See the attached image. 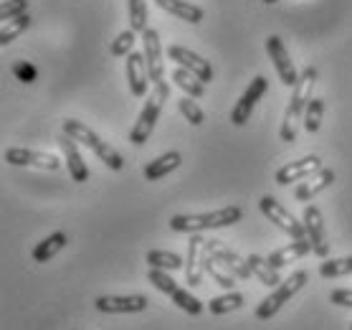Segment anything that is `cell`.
<instances>
[{
  "instance_id": "obj_1",
  "label": "cell",
  "mask_w": 352,
  "mask_h": 330,
  "mask_svg": "<svg viewBox=\"0 0 352 330\" xmlns=\"http://www.w3.org/2000/svg\"><path fill=\"white\" fill-rule=\"evenodd\" d=\"M314 84H317V69H314V66H307L305 72L299 74V81L294 84V89H292V99H289L284 120H281L279 137L284 143H296V125L305 122L307 105L312 102Z\"/></svg>"
},
{
  "instance_id": "obj_2",
  "label": "cell",
  "mask_w": 352,
  "mask_h": 330,
  "mask_svg": "<svg viewBox=\"0 0 352 330\" xmlns=\"http://www.w3.org/2000/svg\"><path fill=\"white\" fill-rule=\"evenodd\" d=\"M243 218L241 206H223L208 214H177L170 218V229L177 234H200L208 229H226Z\"/></svg>"
},
{
  "instance_id": "obj_3",
  "label": "cell",
  "mask_w": 352,
  "mask_h": 330,
  "mask_svg": "<svg viewBox=\"0 0 352 330\" xmlns=\"http://www.w3.org/2000/svg\"><path fill=\"white\" fill-rule=\"evenodd\" d=\"M170 99V84L168 81H155L153 89H150V97L144 102L142 112L137 117V122L129 130V143L132 145H144L155 132V125H157V117H160L162 107Z\"/></svg>"
},
{
  "instance_id": "obj_4",
  "label": "cell",
  "mask_w": 352,
  "mask_h": 330,
  "mask_svg": "<svg viewBox=\"0 0 352 330\" xmlns=\"http://www.w3.org/2000/svg\"><path fill=\"white\" fill-rule=\"evenodd\" d=\"M64 132L69 137H74L76 143H81L84 147H89L91 153L99 158V161L104 163L107 168L109 170H122L124 168V158H122L117 150H114L109 143H104L102 137L96 135L94 130H89L84 122H79V120H64Z\"/></svg>"
},
{
  "instance_id": "obj_5",
  "label": "cell",
  "mask_w": 352,
  "mask_h": 330,
  "mask_svg": "<svg viewBox=\"0 0 352 330\" xmlns=\"http://www.w3.org/2000/svg\"><path fill=\"white\" fill-rule=\"evenodd\" d=\"M307 282H309V274H307L305 269H299V272H292V277H287V280L281 282V285H276V287L272 290V295L261 300V305L256 307V318H258V320H272L274 315L279 313L281 307L287 305L289 300L294 298L296 292L302 290Z\"/></svg>"
},
{
  "instance_id": "obj_6",
  "label": "cell",
  "mask_w": 352,
  "mask_h": 330,
  "mask_svg": "<svg viewBox=\"0 0 352 330\" xmlns=\"http://www.w3.org/2000/svg\"><path fill=\"white\" fill-rule=\"evenodd\" d=\"M258 209H261V214H264V216L269 218L276 229H281L284 234H289L292 239H307L305 221H299L292 211L284 209L274 196H264V198L258 201Z\"/></svg>"
},
{
  "instance_id": "obj_7",
  "label": "cell",
  "mask_w": 352,
  "mask_h": 330,
  "mask_svg": "<svg viewBox=\"0 0 352 330\" xmlns=\"http://www.w3.org/2000/svg\"><path fill=\"white\" fill-rule=\"evenodd\" d=\"M266 54H269V59L274 61V69L279 74L281 84L289 89H294V84L299 81V72H296L294 61H292L287 46H284V41H281L279 36H269V39H266Z\"/></svg>"
},
{
  "instance_id": "obj_8",
  "label": "cell",
  "mask_w": 352,
  "mask_h": 330,
  "mask_svg": "<svg viewBox=\"0 0 352 330\" xmlns=\"http://www.w3.org/2000/svg\"><path fill=\"white\" fill-rule=\"evenodd\" d=\"M305 229H307V239L312 242V251L317 257L327 259L329 254V236H327V226H324V218H322V211L314 206V203H307L305 206Z\"/></svg>"
},
{
  "instance_id": "obj_9",
  "label": "cell",
  "mask_w": 352,
  "mask_h": 330,
  "mask_svg": "<svg viewBox=\"0 0 352 330\" xmlns=\"http://www.w3.org/2000/svg\"><path fill=\"white\" fill-rule=\"evenodd\" d=\"M266 89H269L266 76H256V79L248 84L246 92H243V97H241L239 102H236V107L231 110V122L236 125V127H243V125L251 120V114H254V110H256L258 99L266 94Z\"/></svg>"
},
{
  "instance_id": "obj_10",
  "label": "cell",
  "mask_w": 352,
  "mask_h": 330,
  "mask_svg": "<svg viewBox=\"0 0 352 330\" xmlns=\"http://www.w3.org/2000/svg\"><path fill=\"white\" fill-rule=\"evenodd\" d=\"M3 158H6V163L18 165V168L33 165V168H43V170H58L64 165L58 155L43 153V150H28V147H8V150L3 153Z\"/></svg>"
},
{
  "instance_id": "obj_11",
  "label": "cell",
  "mask_w": 352,
  "mask_h": 330,
  "mask_svg": "<svg viewBox=\"0 0 352 330\" xmlns=\"http://www.w3.org/2000/svg\"><path fill=\"white\" fill-rule=\"evenodd\" d=\"M94 307L99 313L109 315H127V313H144L150 307V300L144 295H102L94 300Z\"/></svg>"
},
{
  "instance_id": "obj_12",
  "label": "cell",
  "mask_w": 352,
  "mask_h": 330,
  "mask_svg": "<svg viewBox=\"0 0 352 330\" xmlns=\"http://www.w3.org/2000/svg\"><path fill=\"white\" fill-rule=\"evenodd\" d=\"M168 56H170V61H175L177 66H183V69L195 74L203 84L213 81V66H210V61H206V59L198 56V54H192L190 49L173 43V46H168Z\"/></svg>"
},
{
  "instance_id": "obj_13",
  "label": "cell",
  "mask_w": 352,
  "mask_h": 330,
  "mask_svg": "<svg viewBox=\"0 0 352 330\" xmlns=\"http://www.w3.org/2000/svg\"><path fill=\"white\" fill-rule=\"evenodd\" d=\"M320 168H322L320 155H307V158H299V161H294V163L281 165V168L276 170L274 181H276V185H292V183H299V181L309 178Z\"/></svg>"
},
{
  "instance_id": "obj_14",
  "label": "cell",
  "mask_w": 352,
  "mask_h": 330,
  "mask_svg": "<svg viewBox=\"0 0 352 330\" xmlns=\"http://www.w3.org/2000/svg\"><path fill=\"white\" fill-rule=\"evenodd\" d=\"M142 46H144V61H147V69H150V81H165V61H162V43H160V33L155 28H147L142 31Z\"/></svg>"
},
{
  "instance_id": "obj_15",
  "label": "cell",
  "mask_w": 352,
  "mask_h": 330,
  "mask_svg": "<svg viewBox=\"0 0 352 330\" xmlns=\"http://www.w3.org/2000/svg\"><path fill=\"white\" fill-rule=\"evenodd\" d=\"M208 251L213 254V257L221 262V265L228 269L231 274H236L239 280H251L254 277V272H251V267H248V262L241 254H236L233 249H228L223 242H218V239H208Z\"/></svg>"
},
{
  "instance_id": "obj_16",
  "label": "cell",
  "mask_w": 352,
  "mask_h": 330,
  "mask_svg": "<svg viewBox=\"0 0 352 330\" xmlns=\"http://www.w3.org/2000/svg\"><path fill=\"white\" fill-rule=\"evenodd\" d=\"M124 72H127V84L129 92L135 97H144L147 89H150V69H147V61H144V54H137L132 51L124 61Z\"/></svg>"
},
{
  "instance_id": "obj_17",
  "label": "cell",
  "mask_w": 352,
  "mask_h": 330,
  "mask_svg": "<svg viewBox=\"0 0 352 330\" xmlns=\"http://www.w3.org/2000/svg\"><path fill=\"white\" fill-rule=\"evenodd\" d=\"M206 242L200 234H192L190 244H188V259H185V282L195 287L200 285L203 274H206V267H203V259H206Z\"/></svg>"
},
{
  "instance_id": "obj_18",
  "label": "cell",
  "mask_w": 352,
  "mask_h": 330,
  "mask_svg": "<svg viewBox=\"0 0 352 330\" xmlns=\"http://www.w3.org/2000/svg\"><path fill=\"white\" fill-rule=\"evenodd\" d=\"M335 170L332 168H320L317 173H312L309 178L299 181V185L294 188L296 201H312L314 196H320L322 191H327L329 185L335 183Z\"/></svg>"
},
{
  "instance_id": "obj_19",
  "label": "cell",
  "mask_w": 352,
  "mask_h": 330,
  "mask_svg": "<svg viewBox=\"0 0 352 330\" xmlns=\"http://www.w3.org/2000/svg\"><path fill=\"white\" fill-rule=\"evenodd\" d=\"M58 145L64 150V161H66V168H69V176H72L76 183H87L89 168H87V163H84V158L79 155V150H76V140L64 132V135L58 137Z\"/></svg>"
},
{
  "instance_id": "obj_20",
  "label": "cell",
  "mask_w": 352,
  "mask_h": 330,
  "mask_svg": "<svg viewBox=\"0 0 352 330\" xmlns=\"http://www.w3.org/2000/svg\"><path fill=\"white\" fill-rule=\"evenodd\" d=\"M309 251H312V242H309V239H294V242L287 244V247L272 251L266 259H269V265H272L274 269H284L287 265L302 259L305 254H309Z\"/></svg>"
},
{
  "instance_id": "obj_21",
  "label": "cell",
  "mask_w": 352,
  "mask_h": 330,
  "mask_svg": "<svg viewBox=\"0 0 352 330\" xmlns=\"http://www.w3.org/2000/svg\"><path fill=\"white\" fill-rule=\"evenodd\" d=\"M180 163H183V155L177 153V150H173V153H165V155H160V158H155L153 163H147L142 173L150 183H155V181H160V178L170 176L173 170L180 168Z\"/></svg>"
},
{
  "instance_id": "obj_22",
  "label": "cell",
  "mask_w": 352,
  "mask_h": 330,
  "mask_svg": "<svg viewBox=\"0 0 352 330\" xmlns=\"http://www.w3.org/2000/svg\"><path fill=\"white\" fill-rule=\"evenodd\" d=\"M155 3H157L162 10H168L170 16L180 18V21H185V23H190V25L203 21V8L192 6L190 0H155Z\"/></svg>"
},
{
  "instance_id": "obj_23",
  "label": "cell",
  "mask_w": 352,
  "mask_h": 330,
  "mask_svg": "<svg viewBox=\"0 0 352 330\" xmlns=\"http://www.w3.org/2000/svg\"><path fill=\"white\" fill-rule=\"evenodd\" d=\"M66 244H69V236H66L64 231H54L51 236L41 239V242L33 247V259H36L38 265H43V262H48V259L56 257V254L64 249Z\"/></svg>"
},
{
  "instance_id": "obj_24",
  "label": "cell",
  "mask_w": 352,
  "mask_h": 330,
  "mask_svg": "<svg viewBox=\"0 0 352 330\" xmlns=\"http://www.w3.org/2000/svg\"><path fill=\"white\" fill-rule=\"evenodd\" d=\"M246 262H248V267H251L254 277H256L261 285H266V287H276V285L284 282L279 277V269H274V267L269 265V259L258 257V254H248Z\"/></svg>"
},
{
  "instance_id": "obj_25",
  "label": "cell",
  "mask_w": 352,
  "mask_h": 330,
  "mask_svg": "<svg viewBox=\"0 0 352 330\" xmlns=\"http://www.w3.org/2000/svg\"><path fill=\"white\" fill-rule=\"evenodd\" d=\"M173 81H175L177 87L183 89L188 97L192 99H200L203 94H206V84L195 76L192 72H188V69H183V66H177V69H173Z\"/></svg>"
},
{
  "instance_id": "obj_26",
  "label": "cell",
  "mask_w": 352,
  "mask_h": 330,
  "mask_svg": "<svg viewBox=\"0 0 352 330\" xmlns=\"http://www.w3.org/2000/svg\"><path fill=\"white\" fill-rule=\"evenodd\" d=\"M144 262L155 269H165V272H175V269H183L185 262L180 254L175 251H162V249H153L144 254Z\"/></svg>"
},
{
  "instance_id": "obj_27",
  "label": "cell",
  "mask_w": 352,
  "mask_h": 330,
  "mask_svg": "<svg viewBox=\"0 0 352 330\" xmlns=\"http://www.w3.org/2000/svg\"><path fill=\"white\" fill-rule=\"evenodd\" d=\"M218 265H221V262H218V259L213 257V254H210V251H208V244H206V259H203L206 274H210V280H216V285H221L223 290H233V285H236V282H233V277H236V274H231V272L226 274Z\"/></svg>"
},
{
  "instance_id": "obj_28",
  "label": "cell",
  "mask_w": 352,
  "mask_h": 330,
  "mask_svg": "<svg viewBox=\"0 0 352 330\" xmlns=\"http://www.w3.org/2000/svg\"><path fill=\"white\" fill-rule=\"evenodd\" d=\"M28 28H31V16H28V13L13 18V21H6L3 28H0V46L13 43V41H16L23 31H28Z\"/></svg>"
},
{
  "instance_id": "obj_29",
  "label": "cell",
  "mask_w": 352,
  "mask_h": 330,
  "mask_svg": "<svg viewBox=\"0 0 352 330\" xmlns=\"http://www.w3.org/2000/svg\"><path fill=\"white\" fill-rule=\"evenodd\" d=\"M241 305H243V295H241V292L228 290L226 295H221V298L210 300L208 310L213 315H226V313H231V310H239Z\"/></svg>"
},
{
  "instance_id": "obj_30",
  "label": "cell",
  "mask_w": 352,
  "mask_h": 330,
  "mask_svg": "<svg viewBox=\"0 0 352 330\" xmlns=\"http://www.w3.org/2000/svg\"><path fill=\"white\" fill-rule=\"evenodd\" d=\"M320 274L324 280H335V277H347L352 274V257H340V259H324L320 265Z\"/></svg>"
},
{
  "instance_id": "obj_31",
  "label": "cell",
  "mask_w": 352,
  "mask_h": 330,
  "mask_svg": "<svg viewBox=\"0 0 352 330\" xmlns=\"http://www.w3.org/2000/svg\"><path fill=\"white\" fill-rule=\"evenodd\" d=\"M129 28L137 33L147 31V0H127Z\"/></svg>"
},
{
  "instance_id": "obj_32",
  "label": "cell",
  "mask_w": 352,
  "mask_h": 330,
  "mask_svg": "<svg viewBox=\"0 0 352 330\" xmlns=\"http://www.w3.org/2000/svg\"><path fill=\"white\" fill-rule=\"evenodd\" d=\"M322 114H324V99H322V97H312V102L307 105V112H305V130L309 132V135L320 132Z\"/></svg>"
},
{
  "instance_id": "obj_33",
  "label": "cell",
  "mask_w": 352,
  "mask_h": 330,
  "mask_svg": "<svg viewBox=\"0 0 352 330\" xmlns=\"http://www.w3.org/2000/svg\"><path fill=\"white\" fill-rule=\"evenodd\" d=\"M135 41H137V31H132V28L122 31L120 36L109 43V54H112V56H129V54H132V46H135Z\"/></svg>"
},
{
  "instance_id": "obj_34",
  "label": "cell",
  "mask_w": 352,
  "mask_h": 330,
  "mask_svg": "<svg viewBox=\"0 0 352 330\" xmlns=\"http://www.w3.org/2000/svg\"><path fill=\"white\" fill-rule=\"evenodd\" d=\"M177 110H180V114H183V117L190 122V125H195V127L206 122V112H203V110H200V107L192 102V97H188V94H185V97L177 102Z\"/></svg>"
},
{
  "instance_id": "obj_35",
  "label": "cell",
  "mask_w": 352,
  "mask_h": 330,
  "mask_svg": "<svg viewBox=\"0 0 352 330\" xmlns=\"http://www.w3.org/2000/svg\"><path fill=\"white\" fill-rule=\"evenodd\" d=\"M28 13V0H3L0 6V21H13V18Z\"/></svg>"
},
{
  "instance_id": "obj_36",
  "label": "cell",
  "mask_w": 352,
  "mask_h": 330,
  "mask_svg": "<svg viewBox=\"0 0 352 330\" xmlns=\"http://www.w3.org/2000/svg\"><path fill=\"white\" fill-rule=\"evenodd\" d=\"M13 76H16L18 81H23V84H33L36 76H38V72H36V66L28 64V61H16V64H13Z\"/></svg>"
},
{
  "instance_id": "obj_37",
  "label": "cell",
  "mask_w": 352,
  "mask_h": 330,
  "mask_svg": "<svg viewBox=\"0 0 352 330\" xmlns=\"http://www.w3.org/2000/svg\"><path fill=\"white\" fill-rule=\"evenodd\" d=\"M329 302H332V305H340V307H352V290H344V287L332 290Z\"/></svg>"
},
{
  "instance_id": "obj_38",
  "label": "cell",
  "mask_w": 352,
  "mask_h": 330,
  "mask_svg": "<svg viewBox=\"0 0 352 330\" xmlns=\"http://www.w3.org/2000/svg\"><path fill=\"white\" fill-rule=\"evenodd\" d=\"M266 6H272V3H279V0H264Z\"/></svg>"
},
{
  "instance_id": "obj_39",
  "label": "cell",
  "mask_w": 352,
  "mask_h": 330,
  "mask_svg": "<svg viewBox=\"0 0 352 330\" xmlns=\"http://www.w3.org/2000/svg\"><path fill=\"white\" fill-rule=\"evenodd\" d=\"M350 330H352V322H350Z\"/></svg>"
}]
</instances>
